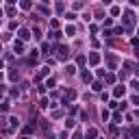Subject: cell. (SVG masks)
Masks as SVG:
<instances>
[{"mask_svg":"<svg viewBox=\"0 0 139 139\" xmlns=\"http://www.w3.org/2000/svg\"><path fill=\"white\" fill-rule=\"evenodd\" d=\"M89 61H91V63H98V61H100V57H98L96 52H91V54H89Z\"/></svg>","mask_w":139,"mask_h":139,"instance_id":"6da1fadb","label":"cell"},{"mask_svg":"<svg viewBox=\"0 0 139 139\" xmlns=\"http://www.w3.org/2000/svg\"><path fill=\"white\" fill-rule=\"evenodd\" d=\"M113 96H115V98H120V96H124V87H117L115 91H113Z\"/></svg>","mask_w":139,"mask_h":139,"instance_id":"7a4b0ae2","label":"cell"},{"mask_svg":"<svg viewBox=\"0 0 139 139\" xmlns=\"http://www.w3.org/2000/svg\"><path fill=\"white\" fill-rule=\"evenodd\" d=\"M20 37H22V39H28L31 35H28V31H26V28H22V31H20Z\"/></svg>","mask_w":139,"mask_h":139,"instance_id":"3957f363","label":"cell"},{"mask_svg":"<svg viewBox=\"0 0 139 139\" xmlns=\"http://www.w3.org/2000/svg\"><path fill=\"white\" fill-rule=\"evenodd\" d=\"M13 48H15V52H22V44H20V41H15Z\"/></svg>","mask_w":139,"mask_h":139,"instance_id":"277c9868","label":"cell"},{"mask_svg":"<svg viewBox=\"0 0 139 139\" xmlns=\"http://www.w3.org/2000/svg\"><path fill=\"white\" fill-rule=\"evenodd\" d=\"M133 87H135L137 91H139V83H137V81H133Z\"/></svg>","mask_w":139,"mask_h":139,"instance_id":"5b68a950","label":"cell"},{"mask_svg":"<svg viewBox=\"0 0 139 139\" xmlns=\"http://www.w3.org/2000/svg\"><path fill=\"white\" fill-rule=\"evenodd\" d=\"M133 102H135V104H139V96H137V98H133Z\"/></svg>","mask_w":139,"mask_h":139,"instance_id":"8992f818","label":"cell"}]
</instances>
